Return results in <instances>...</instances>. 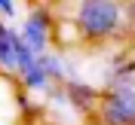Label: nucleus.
I'll use <instances>...</instances> for the list:
<instances>
[{
    "instance_id": "nucleus-6",
    "label": "nucleus",
    "mask_w": 135,
    "mask_h": 125,
    "mask_svg": "<svg viewBox=\"0 0 135 125\" xmlns=\"http://www.w3.org/2000/svg\"><path fill=\"white\" fill-rule=\"evenodd\" d=\"M18 79H22V89L31 92V95H37V92H46V95H49V92H52V79L43 73V67L37 64V61L28 67L25 73H18Z\"/></svg>"
},
{
    "instance_id": "nucleus-4",
    "label": "nucleus",
    "mask_w": 135,
    "mask_h": 125,
    "mask_svg": "<svg viewBox=\"0 0 135 125\" xmlns=\"http://www.w3.org/2000/svg\"><path fill=\"white\" fill-rule=\"evenodd\" d=\"M18 37L34 55H43L49 52V40H52V15L46 6L31 9L25 18H22V28H18Z\"/></svg>"
},
{
    "instance_id": "nucleus-1",
    "label": "nucleus",
    "mask_w": 135,
    "mask_h": 125,
    "mask_svg": "<svg viewBox=\"0 0 135 125\" xmlns=\"http://www.w3.org/2000/svg\"><path fill=\"white\" fill-rule=\"evenodd\" d=\"M123 12L126 9L114 0H83L77 3L74 21L83 40H108L123 28Z\"/></svg>"
},
{
    "instance_id": "nucleus-5",
    "label": "nucleus",
    "mask_w": 135,
    "mask_h": 125,
    "mask_svg": "<svg viewBox=\"0 0 135 125\" xmlns=\"http://www.w3.org/2000/svg\"><path fill=\"white\" fill-rule=\"evenodd\" d=\"M65 95H68V101H71V107H77L80 113L95 110V107H98V101H101V95L95 92L92 85L80 83V79H68V83H65Z\"/></svg>"
},
{
    "instance_id": "nucleus-7",
    "label": "nucleus",
    "mask_w": 135,
    "mask_h": 125,
    "mask_svg": "<svg viewBox=\"0 0 135 125\" xmlns=\"http://www.w3.org/2000/svg\"><path fill=\"white\" fill-rule=\"evenodd\" d=\"M37 64L43 67V73L49 76L52 83H68V67H65V58L61 55L43 52V55H37Z\"/></svg>"
},
{
    "instance_id": "nucleus-3",
    "label": "nucleus",
    "mask_w": 135,
    "mask_h": 125,
    "mask_svg": "<svg viewBox=\"0 0 135 125\" xmlns=\"http://www.w3.org/2000/svg\"><path fill=\"white\" fill-rule=\"evenodd\" d=\"M34 61H37V55L22 43L18 31L9 28L6 21H0V70H6V73H25Z\"/></svg>"
},
{
    "instance_id": "nucleus-9",
    "label": "nucleus",
    "mask_w": 135,
    "mask_h": 125,
    "mask_svg": "<svg viewBox=\"0 0 135 125\" xmlns=\"http://www.w3.org/2000/svg\"><path fill=\"white\" fill-rule=\"evenodd\" d=\"M18 104H22V113H34V110H40L31 98H28V95H18Z\"/></svg>"
},
{
    "instance_id": "nucleus-2",
    "label": "nucleus",
    "mask_w": 135,
    "mask_h": 125,
    "mask_svg": "<svg viewBox=\"0 0 135 125\" xmlns=\"http://www.w3.org/2000/svg\"><path fill=\"white\" fill-rule=\"evenodd\" d=\"M95 113L101 125H135V85L110 83L101 92Z\"/></svg>"
},
{
    "instance_id": "nucleus-8",
    "label": "nucleus",
    "mask_w": 135,
    "mask_h": 125,
    "mask_svg": "<svg viewBox=\"0 0 135 125\" xmlns=\"http://www.w3.org/2000/svg\"><path fill=\"white\" fill-rule=\"evenodd\" d=\"M18 15V3L12 0H0V18H16Z\"/></svg>"
}]
</instances>
